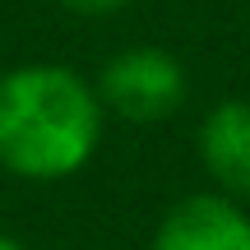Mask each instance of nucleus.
Segmentation results:
<instances>
[{
    "instance_id": "1",
    "label": "nucleus",
    "mask_w": 250,
    "mask_h": 250,
    "mask_svg": "<svg viewBox=\"0 0 250 250\" xmlns=\"http://www.w3.org/2000/svg\"><path fill=\"white\" fill-rule=\"evenodd\" d=\"M107 111L83 74L19 65L0 74V167L19 181H65L93 162Z\"/></svg>"
},
{
    "instance_id": "2",
    "label": "nucleus",
    "mask_w": 250,
    "mask_h": 250,
    "mask_svg": "<svg viewBox=\"0 0 250 250\" xmlns=\"http://www.w3.org/2000/svg\"><path fill=\"white\" fill-rule=\"evenodd\" d=\"M98 102L102 111H116L121 121H167L186 102V65L167 46H125L98 74Z\"/></svg>"
},
{
    "instance_id": "3",
    "label": "nucleus",
    "mask_w": 250,
    "mask_h": 250,
    "mask_svg": "<svg viewBox=\"0 0 250 250\" xmlns=\"http://www.w3.org/2000/svg\"><path fill=\"white\" fill-rule=\"evenodd\" d=\"M148 250H250V213L218 190L186 195L167 208Z\"/></svg>"
},
{
    "instance_id": "4",
    "label": "nucleus",
    "mask_w": 250,
    "mask_h": 250,
    "mask_svg": "<svg viewBox=\"0 0 250 250\" xmlns=\"http://www.w3.org/2000/svg\"><path fill=\"white\" fill-rule=\"evenodd\" d=\"M199 162L218 195L250 204V102L227 98L199 121Z\"/></svg>"
},
{
    "instance_id": "5",
    "label": "nucleus",
    "mask_w": 250,
    "mask_h": 250,
    "mask_svg": "<svg viewBox=\"0 0 250 250\" xmlns=\"http://www.w3.org/2000/svg\"><path fill=\"white\" fill-rule=\"evenodd\" d=\"M61 5L79 19H107V14H121L130 0H61Z\"/></svg>"
},
{
    "instance_id": "6",
    "label": "nucleus",
    "mask_w": 250,
    "mask_h": 250,
    "mask_svg": "<svg viewBox=\"0 0 250 250\" xmlns=\"http://www.w3.org/2000/svg\"><path fill=\"white\" fill-rule=\"evenodd\" d=\"M0 250H23V246H19L14 236H5V232H0Z\"/></svg>"
}]
</instances>
